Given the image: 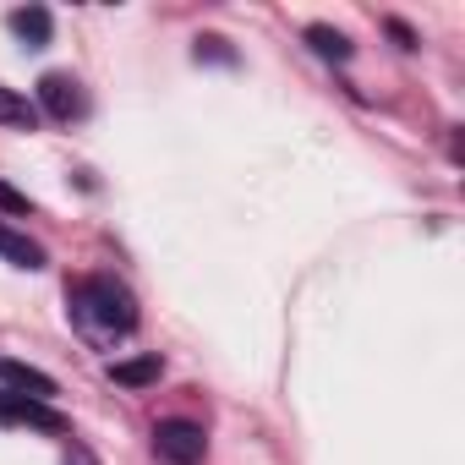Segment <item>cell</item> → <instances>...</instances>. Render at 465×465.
I'll list each match as a JSON object with an SVG mask.
<instances>
[{
    "label": "cell",
    "mask_w": 465,
    "mask_h": 465,
    "mask_svg": "<svg viewBox=\"0 0 465 465\" xmlns=\"http://www.w3.org/2000/svg\"><path fill=\"white\" fill-rule=\"evenodd\" d=\"M77 312H83L88 323H99L104 334H126V329H137V302H132V291L115 285L110 274H99V280H88V285L77 291Z\"/></svg>",
    "instance_id": "6da1fadb"
},
{
    "label": "cell",
    "mask_w": 465,
    "mask_h": 465,
    "mask_svg": "<svg viewBox=\"0 0 465 465\" xmlns=\"http://www.w3.org/2000/svg\"><path fill=\"white\" fill-rule=\"evenodd\" d=\"M153 449H159V460H170V465H197V460L208 454V438H203L197 421H159V427H153Z\"/></svg>",
    "instance_id": "7a4b0ae2"
},
{
    "label": "cell",
    "mask_w": 465,
    "mask_h": 465,
    "mask_svg": "<svg viewBox=\"0 0 465 465\" xmlns=\"http://www.w3.org/2000/svg\"><path fill=\"white\" fill-rule=\"evenodd\" d=\"M0 421H12V427H39V432H66V427H72L55 405H45V400H34V394H12V389H0Z\"/></svg>",
    "instance_id": "3957f363"
},
{
    "label": "cell",
    "mask_w": 465,
    "mask_h": 465,
    "mask_svg": "<svg viewBox=\"0 0 465 465\" xmlns=\"http://www.w3.org/2000/svg\"><path fill=\"white\" fill-rule=\"evenodd\" d=\"M39 110H45V115H55V121L83 115V88H77V77H66V72L39 77Z\"/></svg>",
    "instance_id": "277c9868"
},
{
    "label": "cell",
    "mask_w": 465,
    "mask_h": 465,
    "mask_svg": "<svg viewBox=\"0 0 465 465\" xmlns=\"http://www.w3.org/2000/svg\"><path fill=\"white\" fill-rule=\"evenodd\" d=\"M0 383H6L12 394H34V400H45V405H50V394H55V378H50V372H39V367H28V361H12V356H0Z\"/></svg>",
    "instance_id": "5b68a950"
},
{
    "label": "cell",
    "mask_w": 465,
    "mask_h": 465,
    "mask_svg": "<svg viewBox=\"0 0 465 465\" xmlns=\"http://www.w3.org/2000/svg\"><path fill=\"white\" fill-rule=\"evenodd\" d=\"M6 23H12V34H17V39H23L28 50H39V45H50V28H55L45 6H17V12H12Z\"/></svg>",
    "instance_id": "8992f818"
},
{
    "label": "cell",
    "mask_w": 465,
    "mask_h": 465,
    "mask_svg": "<svg viewBox=\"0 0 465 465\" xmlns=\"http://www.w3.org/2000/svg\"><path fill=\"white\" fill-rule=\"evenodd\" d=\"M0 258L17 263V269H45V247L28 242L23 230H12V224H0Z\"/></svg>",
    "instance_id": "52a82bcc"
},
{
    "label": "cell",
    "mask_w": 465,
    "mask_h": 465,
    "mask_svg": "<svg viewBox=\"0 0 465 465\" xmlns=\"http://www.w3.org/2000/svg\"><path fill=\"white\" fill-rule=\"evenodd\" d=\"M164 372V361L159 356H132V361H110V383H121V389H148L153 378Z\"/></svg>",
    "instance_id": "ba28073f"
},
{
    "label": "cell",
    "mask_w": 465,
    "mask_h": 465,
    "mask_svg": "<svg viewBox=\"0 0 465 465\" xmlns=\"http://www.w3.org/2000/svg\"><path fill=\"white\" fill-rule=\"evenodd\" d=\"M0 126H23V132H34V126H39V104H28L17 88H0Z\"/></svg>",
    "instance_id": "9c48e42d"
},
{
    "label": "cell",
    "mask_w": 465,
    "mask_h": 465,
    "mask_svg": "<svg viewBox=\"0 0 465 465\" xmlns=\"http://www.w3.org/2000/svg\"><path fill=\"white\" fill-rule=\"evenodd\" d=\"M307 45H312L323 61H351V39H345L340 28H329V23H312V28H307Z\"/></svg>",
    "instance_id": "30bf717a"
},
{
    "label": "cell",
    "mask_w": 465,
    "mask_h": 465,
    "mask_svg": "<svg viewBox=\"0 0 465 465\" xmlns=\"http://www.w3.org/2000/svg\"><path fill=\"white\" fill-rule=\"evenodd\" d=\"M0 208H6V213H17V219H28V213H34V203H28L17 186H6V181H0Z\"/></svg>",
    "instance_id": "8fae6325"
},
{
    "label": "cell",
    "mask_w": 465,
    "mask_h": 465,
    "mask_svg": "<svg viewBox=\"0 0 465 465\" xmlns=\"http://www.w3.org/2000/svg\"><path fill=\"white\" fill-rule=\"evenodd\" d=\"M389 34H394V39H400V45H405V50H416V34H411V28H405V23H389Z\"/></svg>",
    "instance_id": "7c38bea8"
}]
</instances>
